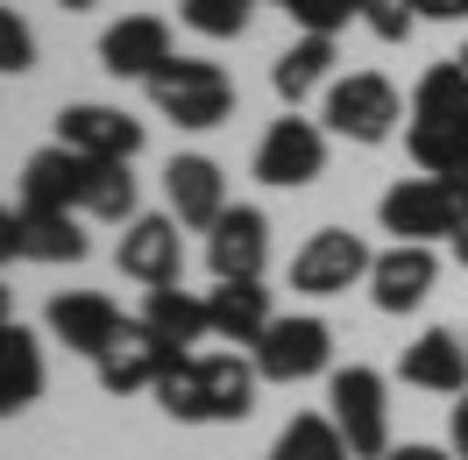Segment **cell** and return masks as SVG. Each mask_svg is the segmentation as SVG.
<instances>
[{
	"label": "cell",
	"mask_w": 468,
	"mask_h": 460,
	"mask_svg": "<svg viewBox=\"0 0 468 460\" xmlns=\"http://www.w3.org/2000/svg\"><path fill=\"white\" fill-rule=\"evenodd\" d=\"M256 382L263 375L241 354H177L156 382V403L177 425H234V418L256 411Z\"/></svg>",
	"instance_id": "1"
},
{
	"label": "cell",
	"mask_w": 468,
	"mask_h": 460,
	"mask_svg": "<svg viewBox=\"0 0 468 460\" xmlns=\"http://www.w3.org/2000/svg\"><path fill=\"white\" fill-rule=\"evenodd\" d=\"M143 92L164 120L192 128V135H206V128H220V120L234 114V78L213 58H164L143 78Z\"/></svg>",
	"instance_id": "2"
},
{
	"label": "cell",
	"mask_w": 468,
	"mask_h": 460,
	"mask_svg": "<svg viewBox=\"0 0 468 460\" xmlns=\"http://www.w3.org/2000/svg\"><path fill=\"white\" fill-rule=\"evenodd\" d=\"M326 135H341V142H390L398 135V120H405V99L398 86L383 78V71H348V78H334L326 86Z\"/></svg>",
	"instance_id": "3"
},
{
	"label": "cell",
	"mask_w": 468,
	"mask_h": 460,
	"mask_svg": "<svg viewBox=\"0 0 468 460\" xmlns=\"http://www.w3.org/2000/svg\"><path fill=\"white\" fill-rule=\"evenodd\" d=\"M326 418L341 425V439L355 446V460H383L390 454V390H383L377 369H334V382H326Z\"/></svg>",
	"instance_id": "4"
},
{
	"label": "cell",
	"mask_w": 468,
	"mask_h": 460,
	"mask_svg": "<svg viewBox=\"0 0 468 460\" xmlns=\"http://www.w3.org/2000/svg\"><path fill=\"white\" fill-rule=\"evenodd\" d=\"M326 361H334V326L313 312L270 319V333L256 340V375L263 382H313V375H326Z\"/></svg>",
	"instance_id": "5"
},
{
	"label": "cell",
	"mask_w": 468,
	"mask_h": 460,
	"mask_svg": "<svg viewBox=\"0 0 468 460\" xmlns=\"http://www.w3.org/2000/svg\"><path fill=\"white\" fill-rule=\"evenodd\" d=\"M383 234H398V241H447L454 220H462V192L447 184V177H405V184H390L377 205Z\"/></svg>",
	"instance_id": "6"
},
{
	"label": "cell",
	"mask_w": 468,
	"mask_h": 460,
	"mask_svg": "<svg viewBox=\"0 0 468 460\" xmlns=\"http://www.w3.org/2000/svg\"><path fill=\"white\" fill-rule=\"evenodd\" d=\"M326 171V128L320 120H270L263 142H256V177H263L270 192H298V184H313Z\"/></svg>",
	"instance_id": "7"
},
{
	"label": "cell",
	"mask_w": 468,
	"mask_h": 460,
	"mask_svg": "<svg viewBox=\"0 0 468 460\" xmlns=\"http://www.w3.org/2000/svg\"><path fill=\"white\" fill-rule=\"evenodd\" d=\"M369 241L348 227H320L305 248L292 256V290H305V298H341L348 284H362L369 277Z\"/></svg>",
	"instance_id": "8"
},
{
	"label": "cell",
	"mask_w": 468,
	"mask_h": 460,
	"mask_svg": "<svg viewBox=\"0 0 468 460\" xmlns=\"http://www.w3.org/2000/svg\"><path fill=\"white\" fill-rule=\"evenodd\" d=\"M433 284H440V256L426 241H390V248L369 262V298H377V312H390V319L419 312V305L433 298Z\"/></svg>",
	"instance_id": "9"
},
{
	"label": "cell",
	"mask_w": 468,
	"mask_h": 460,
	"mask_svg": "<svg viewBox=\"0 0 468 460\" xmlns=\"http://www.w3.org/2000/svg\"><path fill=\"white\" fill-rule=\"evenodd\" d=\"M121 277H135V284H177V269H185V234H177V213H135L128 227H121Z\"/></svg>",
	"instance_id": "10"
},
{
	"label": "cell",
	"mask_w": 468,
	"mask_h": 460,
	"mask_svg": "<svg viewBox=\"0 0 468 460\" xmlns=\"http://www.w3.org/2000/svg\"><path fill=\"white\" fill-rule=\"evenodd\" d=\"M58 142L79 149V156H92V163H135L143 120L121 114V107H100V99H79V107L58 114Z\"/></svg>",
	"instance_id": "11"
},
{
	"label": "cell",
	"mask_w": 468,
	"mask_h": 460,
	"mask_svg": "<svg viewBox=\"0 0 468 460\" xmlns=\"http://www.w3.org/2000/svg\"><path fill=\"white\" fill-rule=\"evenodd\" d=\"M270 262V220L256 205H228L213 234H206V269H213V284H241V277H263Z\"/></svg>",
	"instance_id": "12"
},
{
	"label": "cell",
	"mask_w": 468,
	"mask_h": 460,
	"mask_svg": "<svg viewBox=\"0 0 468 460\" xmlns=\"http://www.w3.org/2000/svg\"><path fill=\"white\" fill-rule=\"evenodd\" d=\"M50 333H58L71 354L100 361V354L128 333V319H121V305L107 290H58V298H50Z\"/></svg>",
	"instance_id": "13"
},
{
	"label": "cell",
	"mask_w": 468,
	"mask_h": 460,
	"mask_svg": "<svg viewBox=\"0 0 468 460\" xmlns=\"http://www.w3.org/2000/svg\"><path fill=\"white\" fill-rule=\"evenodd\" d=\"M86 177H92V156L79 149H36L29 163H22V213H79L86 205Z\"/></svg>",
	"instance_id": "14"
},
{
	"label": "cell",
	"mask_w": 468,
	"mask_h": 460,
	"mask_svg": "<svg viewBox=\"0 0 468 460\" xmlns=\"http://www.w3.org/2000/svg\"><path fill=\"white\" fill-rule=\"evenodd\" d=\"M164 199H171L177 227L213 234V220L228 213V171L213 156H171L164 163Z\"/></svg>",
	"instance_id": "15"
},
{
	"label": "cell",
	"mask_w": 468,
	"mask_h": 460,
	"mask_svg": "<svg viewBox=\"0 0 468 460\" xmlns=\"http://www.w3.org/2000/svg\"><path fill=\"white\" fill-rule=\"evenodd\" d=\"M185 347H171V340H156L143 319H128V333H121L92 369H100V390H114V397H128V390H156L164 382V369H171Z\"/></svg>",
	"instance_id": "16"
},
{
	"label": "cell",
	"mask_w": 468,
	"mask_h": 460,
	"mask_svg": "<svg viewBox=\"0 0 468 460\" xmlns=\"http://www.w3.org/2000/svg\"><path fill=\"white\" fill-rule=\"evenodd\" d=\"M164 58H177L164 15H121L114 29L100 36V71H114V78H149Z\"/></svg>",
	"instance_id": "17"
},
{
	"label": "cell",
	"mask_w": 468,
	"mask_h": 460,
	"mask_svg": "<svg viewBox=\"0 0 468 460\" xmlns=\"http://www.w3.org/2000/svg\"><path fill=\"white\" fill-rule=\"evenodd\" d=\"M398 375H405L411 390H433V397H462V390H468V347H462V333H447V326L419 333V340L405 347Z\"/></svg>",
	"instance_id": "18"
},
{
	"label": "cell",
	"mask_w": 468,
	"mask_h": 460,
	"mask_svg": "<svg viewBox=\"0 0 468 460\" xmlns=\"http://www.w3.org/2000/svg\"><path fill=\"white\" fill-rule=\"evenodd\" d=\"M206 312H213V333L228 347H256L270 333V290H263V277H241V284H213L206 290Z\"/></svg>",
	"instance_id": "19"
},
{
	"label": "cell",
	"mask_w": 468,
	"mask_h": 460,
	"mask_svg": "<svg viewBox=\"0 0 468 460\" xmlns=\"http://www.w3.org/2000/svg\"><path fill=\"white\" fill-rule=\"evenodd\" d=\"M143 326L156 333V340H171V347H185V354H192V347L213 333V312H206V298H192L185 284H156V290L143 298Z\"/></svg>",
	"instance_id": "20"
},
{
	"label": "cell",
	"mask_w": 468,
	"mask_h": 460,
	"mask_svg": "<svg viewBox=\"0 0 468 460\" xmlns=\"http://www.w3.org/2000/svg\"><path fill=\"white\" fill-rule=\"evenodd\" d=\"M411 120H426V128H468V64L462 58H440L419 71Z\"/></svg>",
	"instance_id": "21"
},
{
	"label": "cell",
	"mask_w": 468,
	"mask_h": 460,
	"mask_svg": "<svg viewBox=\"0 0 468 460\" xmlns=\"http://www.w3.org/2000/svg\"><path fill=\"white\" fill-rule=\"evenodd\" d=\"M43 397V347L29 326H0V418L29 411Z\"/></svg>",
	"instance_id": "22"
},
{
	"label": "cell",
	"mask_w": 468,
	"mask_h": 460,
	"mask_svg": "<svg viewBox=\"0 0 468 460\" xmlns=\"http://www.w3.org/2000/svg\"><path fill=\"white\" fill-rule=\"evenodd\" d=\"M334 86V36H298L284 58L270 64V92L284 99V107H298L305 92Z\"/></svg>",
	"instance_id": "23"
},
{
	"label": "cell",
	"mask_w": 468,
	"mask_h": 460,
	"mask_svg": "<svg viewBox=\"0 0 468 460\" xmlns=\"http://www.w3.org/2000/svg\"><path fill=\"white\" fill-rule=\"evenodd\" d=\"M22 256L29 262H86L79 213H22Z\"/></svg>",
	"instance_id": "24"
},
{
	"label": "cell",
	"mask_w": 468,
	"mask_h": 460,
	"mask_svg": "<svg viewBox=\"0 0 468 460\" xmlns=\"http://www.w3.org/2000/svg\"><path fill=\"white\" fill-rule=\"evenodd\" d=\"M270 460H355V446L341 439V425H334V418L298 411L292 425L277 432V454H270Z\"/></svg>",
	"instance_id": "25"
},
{
	"label": "cell",
	"mask_w": 468,
	"mask_h": 460,
	"mask_svg": "<svg viewBox=\"0 0 468 460\" xmlns=\"http://www.w3.org/2000/svg\"><path fill=\"white\" fill-rule=\"evenodd\" d=\"M79 213L107 220V227H128V220H135V171H128V163H92Z\"/></svg>",
	"instance_id": "26"
},
{
	"label": "cell",
	"mask_w": 468,
	"mask_h": 460,
	"mask_svg": "<svg viewBox=\"0 0 468 460\" xmlns=\"http://www.w3.org/2000/svg\"><path fill=\"white\" fill-rule=\"evenodd\" d=\"M177 22L213 36V43H234V36L256 22V0H177Z\"/></svg>",
	"instance_id": "27"
},
{
	"label": "cell",
	"mask_w": 468,
	"mask_h": 460,
	"mask_svg": "<svg viewBox=\"0 0 468 460\" xmlns=\"http://www.w3.org/2000/svg\"><path fill=\"white\" fill-rule=\"evenodd\" d=\"M305 36H341L348 22H362V0H292L284 7Z\"/></svg>",
	"instance_id": "28"
},
{
	"label": "cell",
	"mask_w": 468,
	"mask_h": 460,
	"mask_svg": "<svg viewBox=\"0 0 468 460\" xmlns=\"http://www.w3.org/2000/svg\"><path fill=\"white\" fill-rule=\"evenodd\" d=\"M0 71H7V78L36 71V36H29V22H22L15 7H0Z\"/></svg>",
	"instance_id": "29"
},
{
	"label": "cell",
	"mask_w": 468,
	"mask_h": 460,
	"mask_svg": "<svg viewBox=\"0 0 468 460\" xmlns=\"http://www.w3.org/2000/svg\"><path fill=\"white\" fill-rule=\"evenodd\" d=\"M362 29L377 43H405L419 29V15H411V0H362Z\"/></svg>",
	"instance_id": "30"
},
{
	"label": "cell",
	"mask_w": 468,
	"mask_h": 460,
	"mask_svg": "<svg viewBox=\"0 0 468 460\" xmlns=\"http://www.w3.org/2000/svg\"><path fill=\"white\" fill-rule=\"evenodd\" d=\"M15 256H22V205L0 199V262H15Z\"/></svg>",
	"instance_id": "31"
},
{
	"label": "cell",
	"mask_w": 468,
	"mask_h": 460,
	"mask_svg": "<svg viewBox=\"0 0 468 460\" xmlns=\"http://www.w3.org/2000/svg\"><path fill=\"white\" fill-rule=\"evenodd\" d=\"M419 22H468V0H411Z\"/></svg>",
	"instance_id": "32"
},
{
	"label": "cell",
	"mask_w": 468,
	"mask_h": 460,
	"mask_svg": "<svg viewBox=\"0 0 468 460\" xmlns=\"http://www.w3.org/2000/svg\"><path fill=\"white\" fill-rule=\"evenodd\" d=\"M447 432H454V454L468 460V390H462V403H454V418H447Z\"/></svg>",
	"instance_id": "33"
},
{
	"label": "cell",
	"mask_w": 468,
	"mask_h": 460,
	"mask_svg": "<svg viewBox=\"0 0 468 460\" xmlns=\"http://www.w3.org/2000/svg\"><path fill=\"white\" fill-rule=\"evenodd\" d=\"M447 248H454V262L468 269V199H462V220H454V234H447Z\"/></svg>",
	"instance_id": "34"
},
{
	"label": "cell",
	"mask_w": 468,
	"mask_h": 460,
	"mask_svg": "<svg viewBox=\"0 0 468 460\" xmlns=\"http://www.w3.org/2000/svg\"><path fill=\"white\" fill-rule=\"evenodd\" d=\"M383 460H454V454H440V446H390Z\"/></svg>",
	"instance_id": "35"
},
{
	"label": "cell",
	"mask_w": 468,
	"mask_h": 460,
	"mask_svg": "<svg viewBox=\"0 0 468 460\" xmlns=\"http://www.w3.org/2000/svg\"><path fill=\"white\" fill-rule=\"evenodd\" d=\"M0 326H15V290L0 284Z\"/></svg>",
	"instance_id": "36"
},
{
	"label": "cell",
	"mask_w": 468,
	"mask_h": 460,
	"mask_svg": "<svg viewBox=\"0 0 468 460\" xmlns=\"http://www.w3.org/2000/svg\"><path fill=\"white\" fill-rule=\"evenodd\" d=\"M58 7H64V15H79V7H92V0H58Z\"/></svg>",
	"instance_id": "37"
},
{
	"label": "cell",
	"mask_w": 468,
	"mask_h": 460,
	"mask_svg": "<svg viewBox=\"0 0 468 460\" xmlns=\"http://www.w3.org/2000/svg\"><path fill=\"white\" fill-rule=\"evenodd\" d=\"M270 7H292V0H270Z\"/></svg>",
	"instance_id": "38"
},
{
	"label": "cell",
	"mask_w": 468,
	"mask_h": 460,
	"mask_svg": "<svg viewBox=\"0 0 468 460\" xmlns=\"http://www.w3.org/2000/svg\"><path fill=\"white\" fill-rule=\"evenodd\" d=\"M462 64H468V43H462Z\"/></svg>",
	"instance_id": "39"
}]
</instances>
